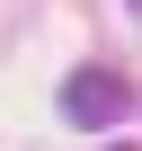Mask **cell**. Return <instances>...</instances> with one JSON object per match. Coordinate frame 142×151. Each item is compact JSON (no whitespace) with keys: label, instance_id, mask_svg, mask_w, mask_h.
Listing matches in <instances>:
<instances>
[{"label":"cell","instance_id":"cell-1","mask_svg":"<svg viewBox=\"0 0 142 151\" xmlns=\"http://www.w3.org/2000/svg\"><path fill=\"white\" fill-rule=\"evenodd\" d=\"M62 116L89 124V133H107L115 116H133V80H124L115 62H80V71L62 80Z\"/></svg>","mask_w":142,"mask_h":151},{"label":"cell","instance_id":"cell-2","mask_svg":"<svg viewBox=\"0 0 142 151\" xmlns=\"http://www.w3.org/2000/svg\"><path fill=\"white\" fill-rule=\"evenodd\" d=\"M124 9H133V18H142V0H124Z\"/></svg>","mask_w":142,"mask_h":151},{"label":"cell","instance_id":"cell-3","mask_svg":"<svg viewBox=\"0 0 142 151\" xmlns=\"http://www.w3.org/2000/svg\"><path fill=\"white\" fill-rule=\"evenodd\" d=\"M107 151H133V142H107Z\"/></svg>","mask_w":142,"mask_h":151}]
</instances>
